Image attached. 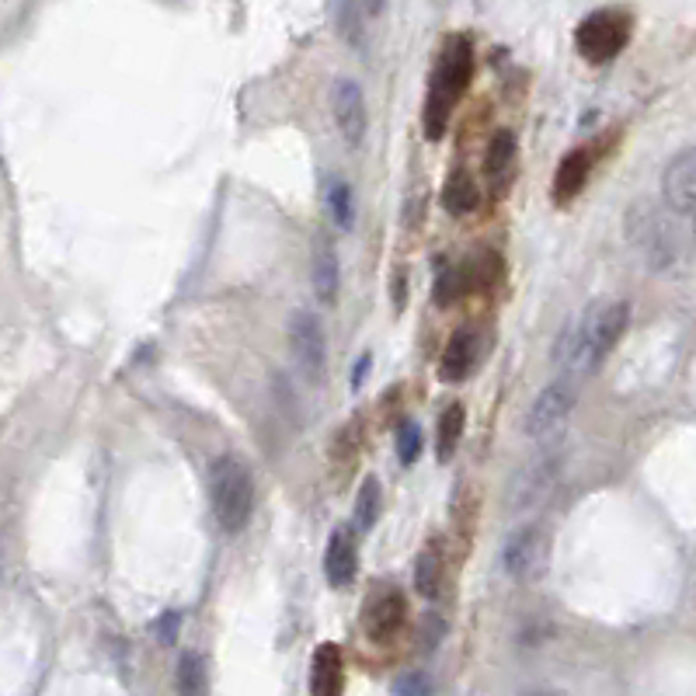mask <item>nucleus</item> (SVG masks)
Listing matches in <instances>:
<instances>
[{"label":"nucleus","mask_w":696,"mask_h":696,"mask_svg":"<svg viewBox=\"0 0 696 696\" xmlns=\"http://www.w3.org/2000/svg\"><path fill=\"white\" fill-rule=\"evenodd\" d=\"M327 210L342 230H352V189L342 182V178H334V182L327 185Z\"/></svg>","instance_id":"a878e982"},{"label":"nucleus","mask_w":696,"mask_h":696,"mask_svg":"<svg viewBox=\"0 0 696 696\" xmlns=\"http://www.w3.org/2000/svg\"><path fill=\"white\" fill-rule=\"evenodd\" d=\"M174 689L178 696H210V668H205V658L199 652H185L178 658Z\"/></svg>","instance_id":"412c9836"},{"label":"nucleus","mask_w":696,"mask_h":696,"mask_svg":"<svg viewBox=\"0 0 696 696\" xmlns=\"http://www.w3.org/2000/svg\"><path fill=\"white\" fill-rule=\"evenodd\" d=\"M467 290H471L467 286V272H463V269H450V272L440 275V282H435V303L450 306L460 293H467Z\"/></svg>","instance_id":"c85d7f7f"},{"label":"nucleus","mask_w":696,"mask_h":696,"mask_svg":"<svg viewBox=\"0 0 696 696\" xmlns=\"http://www.w3.org/2000/svg\"><path fill=\"white\" fill-rule=\"evenodd\" d=\"M689 216H693V234H696V210H693V213H689Z\"/></svg>","instance_id":"72a5a7b5"},{"label":"nucleus","mask_w":696,"mask_h":696,"mask_svg":"<svg viewBox=\"0 0 696 696\" xmlns=\"http://www.w3.org/2000/svg\"><path fill=\"white\" fill-rule=\"evenodd\" d=\"M394 696H432L435 686H432V676L422 673V668H411V673H401L391 686Z\"/></svg>","instance_id":"cd10ccee"},{"label":"nucleus","mask_w":696,"mask_h":696,"mask_svg":"<svg viewBox=\"0 0 696 696\" xmlns=\"http://www.w3.org/2000/svg\"><path fill=\"white\" fill-rule=\"evenodd\" d=\"M311 282H314L317 303H324V306L339 303V293H342V265H339V251H334L331 241H317V248H314Z\"/></svg>","instance_id":"4468645a"},{"label":"nucleus","mask_w":696,"mask_h":696,"mask_svg":"<svg viewBox=\"0 0 696 696\" xmlns=\"http://www.w3.org/2000/svg\"><path fill=\"white\" fill-rule=\"evenodd\" d=\"M366 373H370V355L359 359V370H352V391H359V386H363Z\"/></svg>","instance_id":"2f4dec72"},{"label":"nucleus","mask_w":696,"mask_h":696,"mask_svg":"<svg viewBox=\"0 0 696 696\" xmlns=\"http://www.w3.org/2000/svg\"><path fill=\"white\" fill-rule=\"evenodd\" d=\"M498 269H502L498 254L481 251L471 265H463V272H467V286H474V290H492L495 282H498Z\"/></svg>","instance_id":"393cba45"},{"label":"nucleus","mask_w":696,"mask_h":696,"mask_svg":"<svg viewBox=\"0 0 696 696\" xmlns=\"http://www.w3.org/2000/svg\"><path fill=\"white\" fill-rule=\"evenodd\" d=\"M345 693V662L339 644H321L311 665V696H342Z\"/></svg>","instance_id":"2eb2a0df"},{"label":"nucleus","mask_w":696,"mask_h":696,"mask_svg":"<svg viewBox=\"0 0 696 696\" xmlns=\"http://www.w3.org/2000/svg\"><path fill=\"white\" fill-rule=\"evenodd\" d=\"M443 637H446V621L440 613H425V621H422V652L440 648Z\"/></svg>","instance_id":"c756f323"},{"label":"nucleus","mask_w":696,"mask_h":696,"mask_svg":"<svg viewBox=\"0 0 696 696\" xmlns=\"http://www.w3.org/2000/svg\"><path fill=\"white\" fill-rule=\"evenodd\" d=\"M463 428H467V411H463V404H450L440 415V425H435V456H440V463H450L456 456Z\"/></svg>","instance_id":"aec40b11"},{"label":"nucleus","mask_w":696,"mask_h":696,"mask_svg":"<svg viewBox=\"0 0 696 696\" xmlns=\"http://www.w3.org/2000/svg\"><path fill=\"white\" fill-rule=\"evenodd\" d=\"M418 453H422V428L411 418H404L397 425V460H401V467H411V463L418 460Z\"/></svg>","instance_id":"bb28decb"},{"label":"nucleus","mask_w":696,"mask_h":696,"mask_svg":"<svg viewBox=\"0 0 696 696\" xmlns=\"http://www.w3.org/2000/svg\"><path fill=\"white\" fill-rule=\"evenodd\" d=\"M547 561H551V536L539 529L536 523L520 526L505 539L502 568H505V575L512 582H520V585L539 582V578H544V572H547Z\"/></svg>","instance_id":"20e7f679"},{"label":"nucleus","mask_w":696,"mask_h":696,"mask_svg":"<svg viewBox=\"0 0 696 696\" xmlns=\"http://www.w3.org/2000/svg\"><path fill=\"white\" fill-rule=\"evenodd\" d=\"M380 505H383V487L376 477H366L363 484H359L355 492V505H352V523L355 529H373L376 526V515H380Z\"/></svg>","instance_id":"4be33fe9"},{"label":"nucleus","mask_w":696,"mask_h":696,"mask_svg":"<svg viewBox=\"0 0 696 696\" xmlns=\"http://www.w3.org/2000/svg\"><path fill=\"white\" fill-rule=\"evenodd\" d=\"M474 359H477V331L474 327H460L450 339L443 359H440V376L450 380V383L463 380L474 370Z\"/></svg>","instance_id":"f3484780"},{"label":"nucleus","mask_w":696,"mask_h":696,"mask_svg":"<svg viewBox=\"0 0 696 696\" xmlns=\"http://www.w3.org/2000/svg\"><path fill=\"white\" fill-rule=\"evenodd\" d=\"M290 349L296 366L306 380H321L324 363H327V339H324V324L314 311H293L290 317Z\"/></svg>","instance_id":"0eeeda50"},{"label":"nucleus","mask_w":696,"mask_h":696,"mask_svg":"<svg viewBox=\"0 0 696 696\" xmlns=\"http://www.w3.org/2000/svg\"><path fill=\"white\" fill-rule=\"evenodd\" d=\"M178 631H182V613H178V609H164L158 621H153V634H158L161 644H174Z\"/></svg>","instance_id":"7c9ffc66"},{"label":"nucleus","mask_w":696,"mask_h":696,"mask_svg":"<svg viewBox=\"0 0 696 696\" xmlns=\"http://www.w3.org/2000/svg\"><path fill=\"white\" fill-rule=\"evenodd\" d=\"M515 161H520V143H515V137L508 133V129H498V133L487 140V150H484V174H487V182H492L495 192L512 185Z\"/></svg>","instance_id":"ddd939ff"},{"label":"nucleus","mask_w":696,"mask_h":696,"mask_svg":"<svg viewBox=\"0 0 696 696\" xmlns=\"http://www.w3.org/2000/svg\"><path fill=\"white\" fill-rule=\"evenodd\" d=\"M554 477H557V456H539V460H533L529 467L520 471V477L512 481V487H508V508L512 512L536 508L539 502L551 495Z\"/></svg>","instance_id":"9d476101"},{"label":"nucleus","mask_w":696,"mask_h":696,"mask_svg":"<svg viewBox=\"0 0 696 696\" xmlns=\"http://www.w3.org/2000/svg\"><path fill=\"white\" fill-rule=\"evenodd\" d=\"M631 238L640 244V251L652 254L655 265H665V258L676 254V238L668 234V226L658 220L652 205H637V210H631Z\"/></svg>","instance_id":"f8f14e48"},{"label":"nucleus","mask_w":696,"mask_h":696,"mask_svg":"<svg viewBox=\"0 0 696 696\" xmlns=\"http://www.w3.org/2000/svg\"><path fill=\"white\" fill-rule=\"evenodd\" d=\"M331 112H334V122H339L349 147H359L366 140V129H370L366 91H363V84L355 81V77H339V81H334V88H331Z\"/></svg>","instance_id":"6e6552de"},{"label":"nucleus","mask_w":696,"mask_h":696,"mask_svg":"<svg viewBox=\"0 0 696 696\" xmlns=\"http://www.w3.org/2000/svg\"><path fill=\"white\" fill-rule=\"evenodd\" d=\"M359 572V554H355V539L339 529L331 539H327V551H324V575L334 588H345L352 585Z\"/></svg>","instance_id":"dca6fc26"},{"label":"nucleus","mask_w":696,"mask_h":696,"mask_svg":"<svg viewBox=\"0 0 696 696\" xmlns=\"http://www.w3.org/2000/svg\"><path fill=\"white\" fill-rule=\"evenodd\" d=\"M210 498L213 515L226 533H241L254 508V481L248 463L238 456H220L210 474Z\"/></svg>","instance_id":"7ed1b4c3"},{"label":"nucleus","mask_w":696,"mask_h":696,"mask_svg":"<svg viewBox=\"0 0 696 696\" xmlns=\"http://www.w3.org/2000/svg\"><path fill=\"white\" fill-rule=\"evenodd\" d=\"M575 401H578V380H568V376L554 380L547 391L533 401L523 432L533 443H551L575 411Z\"/></svg>","instance_id":"423d86ee"},{"label":"nucleus","mask_w":696,"mask_h":696,"mask_svg":"<svg viewBox=\"0 0 696 696\" xmlns=\"http://www.w3.org/2000/svg\"><path fill=\"white\" fill-rule=\"evenodd\" d=\"M407 621V603L397 588H376L366 603V631L373 640H391Z\"/></svg>","instance_id":"9b49d317"},{"label":"nucleus","mask_w":696,"mask_h":696,"mask_svg":"<svg viewBox=\"0 0 696 696\" xmlns=\"http://www.w3.org/2000/svg\"><path fill=\"white\" fill-rule=\"evenodd\" d=\"M662 195L673 213L696 210V147L679 150L662 174Z\"/></svg>","instance_id":"1a4fd4ad"},{"label":"nucleus","mask_w":696,"mask_h":696,"mask_svg":"<svg viewBox=\"0 0 696 696\" xmlns=\"http://www.w3.org/2000/svg\"><path fill=\"white\" fill-rule=\"evenodd\" d=\"M631 42V18L621 11H596L588 14L578 32L575 46L588 63H609L624 53V46Z\"/></svg>","instance_id":"39448f33"},{"label":"nucleus","mask_w":696,"mask_h":696,"mask_svg":"<svg viewBox=\"0 0 696 696\" xmlns=\"http://www.w3.org/2000/svg\"><path fill=\"white\" fill-rule=\"evenodd\" d=\"M471 77H474V46H471V39L467 36H450L446 46H443V53H440V67H435V81H432V91H428V101H425V115H422L425 137L432 143L443 140L450 115H453V105L467 94Z\"/></svg>","instance_id":"f03ea898"},{"label":"nucleus","mask_w":696,"mask_h":696,"mask_svg":"<svg viewBox=\"0 0 696 696\" xmlns=\"http://www.w3.org/2000/svg\"><path fill=\"white\" fill-rule=\"evenodd\" d=\"M477 202H481V192L474 178L467 171H453L443 185V210L450 216H467L477 210Z\"/></svg>","instance_id":"6ab92c4d"},{"label":"nucleus","mask_w":696,"mask_h":696,"mask_svg":"<svg viewBox=\"0 0 696 696\" xmlns=\"http://www.w3.org/2000/svg\"><path fill=\"white\" fill-rule=\"evenodd\" d=\"M526 696H557V693H547V689H536V693H526Z\"/></svg>","instance_id":"473e14b6"},{"label":"nucleus","mask_w":696,"mask_h":696,"mask_svg":"<svg viewBox=\"0 0 696 696\" xmlns=\"http://www.w3.org/2000/svg\"><path fill=\"white\" fill-rule=\"evenodd\" d=\"M376 14H383V4H342L339 8V29L352 46H359L366 39L370 18H376Z\"/></svg>","instance_id":"5701e85b"},{"label":"nucleus","mask_w":696,"mask_h":696,"mask_svg":"<svg viewBox=\"0 0 696 696\" xmlns=\"http://www.w3.org/2000/svg\"><path fill=\"white\" fill-rule=\"evenodd\" d=\"M588 171H592V153L588 150H572L568 158H564L557 164V174H554V199L564 205V202H572L585 182H588Z\"/></svg>","instance_id":"a211bd4d"},{"label":"nucleus","mask_w":696,"mask_h":696,"mask_svg":"<svg viewBox=\"0 0 696 696\" xmlns=\"http://www.w3.org/2000/svg\"><path fill=\"white\" fill-rule=\"evenodd\" d=\"M415 588L422 592L425 599H435L443 588V561L435 551H422L415 561Z\"/></svg>","instance_id":"b1692460"},{"label":"nucleus","mask_w":696,"mask_h":696,"mask_svg":"<svg viewBox=\"0 0 696 696\" xmlns=\"http://www.w3.org/2000/svg\"><path fill=\"white\" fill-rule=\"evenodd\" d=\"M627 321H631L627 300L592 303L572 327H564L557 342V366L564 370V376L582 380L588 373H596L603 366V359L616 349V342L624 339Z\"/></svg>","instance_id":"f257e3e1"}]
</instances>
